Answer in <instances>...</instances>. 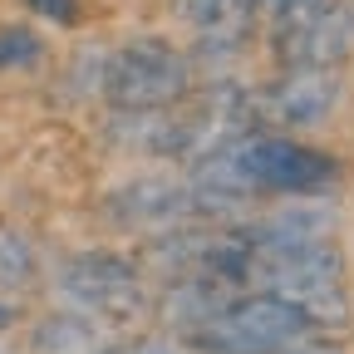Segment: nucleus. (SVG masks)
<instances>
[{"label":"nucleus","mask_w":354,"mask_h":354,"mask_svg":"<svg viewBox=\"0 0 354 354\" xmlns=\"http://www.w3.org/2000/svg\"><path fill=\"white\" fill-rule=\"evenodd\" d=\"M44 55V44L30 25H0V69H25Z\"/></svg>","instance_id":"9d476101"},{"label":"nucleus","mask_w":354,"mask_h":354,"mask_svg":"<svg viewBox=\"0 0 354 354\" xmlns=\"http://www.w3.org/2000/svg\"><path fill=\"white\" fill-rule=\"evenodd\" d=\"M183 15L212 50H232L256 15V0H183Z\"/></svg>","instance_id":"6e6552de"},{"label":"nucleus","mask_w":354,"mask_h":354,"mask_svg":"<svg viewBox=\"0 0 354 354\" xmlns=\"http://www.w3.org/2000/svg\"><path fill=\"white\" fill-rule=\"evenodd\" d=\"M266 6H281V10H290V6H305V0H266Z\"/></svg>","instance_id":"4468645a"},{"label":"nucleus","mask_w":354,"mask_h":354,"mask_svg":"<svg viewBox=\"0 0 354 354\" xmlns=\"http://www.w3.org/2000/svg\"><path fill=\"white\" fill-rule=\"evenodd\" d=\"M30 276H35V251H30V241L15 236L10 227H0V286L15 290V286H25Z\"/></svg>","instance_id":"1a4fd4ad"},{"label":"nucleus","mask_w":354,"mask_h":354,"mask_svg":"<svg viewBox=\"0 0 354 354\" xmlns=\"http://www.w3.org/2000/svg\"><path fill=\"white\" fill-rule=\"evenodd\" d=\"M25 6H30L39 20H55V25H79V15H84L79 0H25Z\"/></svg>","instance_id":"9b49d317"},{"label":"nucleus","mask_w":354,"mask_h":354,"mask_svg":"<svg viewBox=\"0 0 354 354\" xmlns=\"http://www.w3.org/2000/svg\"><path fill=\"white\" fill-rule=\"evenodd\" d=\"M310 320L276 295H232L221 310L187 330V344L202 354H281L286 344L305 339Z\"/></svg>","instance_id":"f03ea898"},{"label":"nucleus","mask_w":354,"mask_h":354,"mask_svg":"<svg viewBox=\"0 0 354 354\" xmlns=\"http://www.w3.org/2000/svg\"><path fill=\"white\" fill-rule=\"evenodd\" d=\"M109 216L128 227H183L187 216H202V197L177 177H133L109 197Z\"/></svg>","instance_id":"0eeeda50"},{"label":"nucleus","mask_w":354,"mask_h":354,"mask_svg":"<svg viewBox=\"0 0 354 354\" xmlns=\"http://www.w3.org/2000/svg\"><path fill=\"white\" fill-rule=\"evenodd\" d=\"M113 354H177L172 344H158V339H143V344H123V349H113Z\"/></svg>","instance_id":"ddd939ff"},{"label":"nucleus","mask_w":354,"mask_h":354,"mask_svg":"<svg viewBox=\"0 0 354 354\" xmlns=\"http://www.w3.org/2000/svg\"><path fill=\"white\" fill-rule=\"evenodd\" d=\"M192 94V59L162 39H133L104 64V99L118 113H158Z\"/></svg>","instance_id":"7ed1b4c3"},{"label":"nucleus","mask_w":354,"mask_h":354,"mask_svg":"<svg viewBox=\"0 0 354 354\" xmlns=\"http://www.w3.org/2000/svg\"><path fill=\"white\" fill-rule=\"evenodd\" d=\"M59 281H64L69 305L84 310V315H113V320H123V315H133V310L143 305L138 271H133L123 256H113V251H84V256H74Z\"/></svg>","instance_id":"39448f33"},{"label":"nucleus","mask_w":354,"mask_h":354,"mask_svg":"<svg viewBox=\"0 0 354 354\" xmlns=\"http://www.w3.org/2000/svg\"><path fill=\"white\" fill-rule=\"evenodd\" d=\"M271 50L286 69H339L354 55V6L349 0H305L281 10Z\"/></svg>","instance_id":"20e7f679"},{"label":"nucleus","mask_w":354,"mask_h":354,"mask_svg":"<svg viewBox=\"0 0 354 354\" xmlns=\"http://www.w3.org/2000/svg\"><path fill=\"white\" fill-rule=\"evenodd\" d=\"M339 158L281 138V133H241L202 158L192 187L202 197V212H236L256 192H290V197H315L339 183Z\"/></svg>","instance_id":"f257e3e1"},{"label":"nucleus","mask_w":354,"mask_h":354,"mask_svg":"<svg viewBox=\"0 0 354 354\" xmlns=\"http://www.w3.org/2000/svg\"><path fill=\"white\" fill-rule=\"evenodd\" d=\"M339 109V79L335 69H286L276 84H266L256 99H246V113H261L276 128H310L325 123Z\"/></svg>","instance_id":"423d86ee"},{"label":"nucleus","mask_w":354,"mask_h":354,"mask_svg":"<svg viewBox=\"0 0 354 354\" xmlns=\"http://www.w3.org/2000/svg\"><path fill=\"white\" fill-rule=\"evenodd\" d=\"M281 354H339V349H335V344H320V339H310V335H305V339H295V344H286Z\"/></svg>","instance_id":"f8f14e48"}]
</instances>
